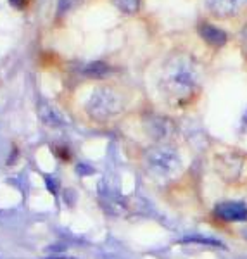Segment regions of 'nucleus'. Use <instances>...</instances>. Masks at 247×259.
Wrapping results in <instances>:
<instances>
[{
	"label": "nucleus",
	"mask_w": 247,
	"mask_h": 259,
	"mask_svg": "<svg viewBox=\"0 0 247 259\" xmlns=\"http://www.w3.org/2000/svg\"><path fill=\"white\" fill-rule=\"evenodd\" d=\"M195 81H197V73L187 61H177L173 69H170L168 73L170 89L178 95L188 94L195 87Z\"/></svg>",
	"instance_id": "nucleus-1"
},
{
	"label": "nucleus",
	"mask_w": 247,
	"mask_h": 259,
	"mask_svg": "<svg viewBox=\"0 0 247 259\" xmlns=\"http://www.w3.org/2000/svg\"><path fill=\"white\" fill-rule=\"evenodd\" d=\"M114 2H116V6L123 12H127V14H133V12H137L140 7V0H114Z\"/></svg>",
	"instance_id": "nucleus-7"
},
{
	"label": "nucleus",
	"mask_w": 247,
	"mask_h": 259,
	"mask_svg": "<svg viewBox=\"0 0 247 259\" xmlns=\"http://www.w3.org/2000/svg\"><path fill=\"white\" fill-rule=\"evenodd\" d=\"M109 73V68L106 64H102V62H95V64H90L89 68L85 69V74H89V76H94V78H102L106 76Z\"/></svg>",
	"instance_id": "nucleus-6"
},
{
	"label": "nucleus",
	"mask_w": 247,
	"mask_h": 259,
	"mask_svg": "<svg viewBox=\"0 0 247 259\" xmlns=\"http://www.w3.org/2000/svg\"><path fill=\"white\" fill-rule=\"evenodd\" d=\"M216 214L225 221L247 220V206L242 202H221L216 206Z\"/></svg>",
	"instance_id": "nucleus-3"
},
{
	"label": "nucleus",
	"mask_w": 247,
	"mask_h": 259,
	"mask_svg": "<svg viewBox=\"0 0 247 259\" xmlns=\"http://www.w3.org/2000/svg\"><path fill=\"white\" fill-rule=\"evenodd\" d=\"M79 2V0H59V14H64V12H68L73 9L74 6Z\"/></svg>",
	"instance_id": "nucleus-8"
},
{
	"label": "nucleus",
	"mask_w": 247,
	"mask_h": 259,
	"mask_svg": "<svg viewBox=\"0 0 247 259\" xmlns=\"http://www.w3.org/2000/svg\"><path fill=\"white\" fill-rule=\"evenodd\" d=\"M87 109H89L90 116H94V118L107 119L118 112L119 97L112 94L111 90H99L97 94L92 95Z\"/></svg>",
	"instance_id": "nucleus-2"
},
{
	"label": "nucleus",
	"mask_w": 247,
	"mask_h": 259,
	"mask_svg": "<svg viewBox=\"0 0 247 259\" xmlns=\"http://www.w3.org/2000/svg\"><path fill=\"white\" fill-rule=\"evenodd\" d=\"M199 33L209 45L221 47V45L227 44V33L223 30H220L218 26H213V24H202V26L199 28Z\"/></svg>",
	"instance_id": "nucleus-4"
},
{
	"label": "nucleus",
	"mask_w": 247,
	"mask_h": 259,
	"mask_svg": "<svg viewBox=\"0 0 247 259\" xmlns=\"http://www.w3.org/2000/svg\"><path fill=\"white\" fill-rule=\"evenodd\" d=\"M209 7L220 16H230L237 12L242 6H245L247 0H208Z\"/></svg>",
	"instance_id": "nucleus-5"
},
{
	"label": "nucleus",
	"mask_w": 247,
	"mask_h": 259,
	"mask_svg": "<svg viewBox=\"0 0 247 259\" xmlns=\"http://www.w3.org/2000/svg\"><path fill=\"white\" fill-rule=\"evenodd\" d=\"M11 4H12V6H16V7H23L24 0H11Z\"/></svg>",
	"instance_id": "nucleus-9"
}]
</instances>
